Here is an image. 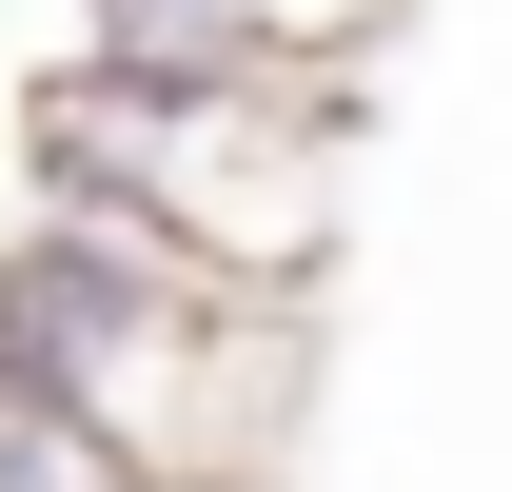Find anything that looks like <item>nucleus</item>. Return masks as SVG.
<instances>
[{
	"label": "nucleus",
	"mask_w": 512,
	"mask_h": 492,
	"mask_svg": "<svg viewBox=\"0 0 512 492\" xmlns=\"http://www.w3.org/2000/svg\"><path fill=\"white\" fill-rule=\"evenodd\" d=\"M296 335L316 315L217 296L99 197H20L0 217V414H60L158 492H276L296 453Z\"/></svg>",
	"instance_id": "nucleus-1"
},
{
	"label": "nucleus",
	"mask_w": 512,
	"mask_h": 492,
	"mask_svg": "<svg viewBox=\"0 0 512 492\" xmlns=\"http://www.w3.org/2000/svg\"><path fill=\"white\" fill-rule=\"evenodd\" d=\"M20 197H99L158 256H197L217 296L256 315H316L335 276V197H355V119L335 99H119V79L40 60L20 79Z\"/></svg>",
	"instance_id": "nucleus-2"
},
{
	"label": "nucleus",
	"mask_w": 512,
	"mask_h": 492,
	"mask_svg": "<svg viewBox=\"0 0 512 492\" xmlns=\"http://www.w3.org/2000/svg\"><path fill=\"white\" fill-rule=\"evenodd\" d=\"M0 492H158V473H119V453H79L60 414H0Z\"/></svg>",
	"instance_id": "nucleus-3"
}]
</instances>
